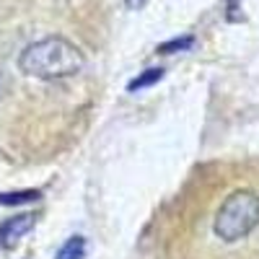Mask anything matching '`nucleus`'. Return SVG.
Masks as SVG:
<instances>
[{
  "instance_id": "nucleus-1",
  "label": "nucleus",
  "mask_w": 259,
  "mask_h": 259,
  "mask_svg": "<svg viewBox=\"0 0 259 259\" xmlns=\"http://www.w3.org/2000/svg\"><path fill=\"white\" fill-rule=\"evenodd\" d=\"M83 52L62 36H47L29 45L18 57L21 73L39 80H62L83 70Z\"/></svg>"
},
{
  "instance_id": "nucleus-2",
  "label": "nucleus",
  "mask_w": 259,
  "mask_h": 259,
  "mask_svg": "<svg viewBox=\"0 0 259 259\" xmlns=\"http://www.w3.org/2000/svg\"><path fill=\"white\" fill-rule=\"evenodd\" d=\"M259 226V194L251 189H239L221 205L212 231L226 244L241 241Z\"/></svg>"
},
{
  "instance_id": "nucleus-3",
  "label": "nucleus",
  "mask_w": 259,
  "mask_h": 259,
  "mask_svg": "<svg viewBox=\"0 0 259 259\" xmlns=\"http://www.w3.org/2000/svg\"><path fill=\"white\" fill-rule=\"evenodd\" d=\"M36 226V215L34 212H21V215H13V218L0 223V246L6 251L16 249L18 241Z\"/></svg>"
},
{
  "instance_id": "nucleus-4",
  "label": "nucleus",
  "mask_w": 259,
  "mask_h": 259,
  "mask_svg": "<svg viewBox=\"0 0 259 259\" xmlns=\"http://www.w3.org/2000/svg\"><path fill=\"white\" fill-rule=\"evenodd\" d=\"M83 256H85V239L83 236H70L55 254V259H83Z\"/></svg>"
},
{
  "instance_id": "nucleus-5",
  "label": "nucleus",
  "mask_w": 259,
  "mask_h": 259,
  "mask_svg": "<svg viewBox=\"0 0 259 259\" xmlns=\"http://www.w3.org/2000/svg\"><path fill=\"white\" fill-rule=\"evenodd\" d=\"M41 197L39 189H18V192H0V205H26Z\"/></svg>"
},
{
  "instance_id": "nucleus-6",
  "label": "nucleus",
  "mask_w": 259,
  "mask_h": 259,
  "mask_svg": "<svg viewBox=\"0 0 259 259\" xmlns=\"http://www.w3.org/2000/svg\"><path fill=\"white\" fill-rule=\"evenodd\" d=\"M163 78V70L161 68H150V70H145V73H140L138 78H133L127 83V91H143V89H148V85H153V83H158Z\"/></svg>"
},
{
  "instance_id": "nucleus-7",
  "label": "nucleus",
  "mask_w": 259,
  "mask_h": 259,
  "mask_svg": "<svg viewBox=\"0 0 259 259\" xmlns=\"http://www.w3.org/2000/svg\"><path fill=\"white\" fill-rule=\"evenodd\" d=\"M192 45H194V39H192V36H182V39H171V41H166V45H161L158 52H161V55H174V52L189 50Z\"/></svg>"
},
{
  "instance_id": "nucleus-8",
  "label": "nucleus",
  "mask_w": 259,
  "mask_h": 259,
  "mask_svg": "<svg viewBox=\"0 0 259 259\" xmlns=\"http://www.w3.org/2000/svg\"><path fill=\"white\" fill-rule=\"evenodd\" d=\"M124 6H127L130 11H140V8L148 6V0H124Z\"/></svg>"
},
{
  "instance_id": "nucleus-9",
  "label": "nucleus",
  "mask_w": 259,
  "mask_h": 259,
  "mask_svg": "<svg viewBox=\"0 0 259 259\" xmlns=\"http://www.w3.org/2000/svg\"><path fill=\"white\" fill-rule=\"evenodd\" d=\"M0 96H3V70H0Z\"/></svg>"
}]
</instances>
